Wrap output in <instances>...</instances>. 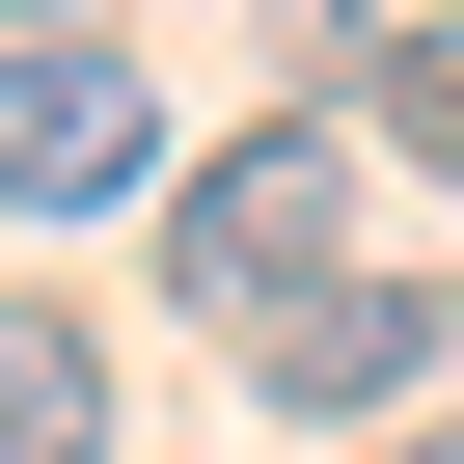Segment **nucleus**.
<instances>
[{"instance_id":"nucleus-1","label":"nucleus","mask_w":464,"mask_h":464,"mask_svg":"<svg viewBox=\"0 0 464 464\" xmlns=\"http://www.w3.org/2000/svg\"><path fill=\"white\" fill-rule=\"evenodd\" d=\"M137 191H191L164 164V82L110 28H0V218H137Z\"/></svg>"},{"instance_id":"nucleus-2","label":"nucleus","mask_w":464,"mask_h":464,"mask_svg":"<svg viewBox=\"0 0 464 464\" xmlns=\"http://www.w3.org/2000/svg\"><path fill=\"white\" fill-rule=\"evenodd\" d=\"M328 246H355V137H328V110H301V137H218V164L164 191V274H191L218 328H274Z\"/></svg>"},{"instance_id":"nucleus-3","label":"nucleus","mask_w":464,"mask_h":464,"mask_svg":"<svg viewBox=\"0 0 464 464\" xmlns=\"http://www.w3.org/2000/svg\"><path fill=\"white\" fill-rule=\"evenodd\" d=\"M246 382H274L301 437H355V410H410V382H437V274H301V301L246 328Z\"/></svg>"},{"instance_id":"nucleus-4","label":"nucleus","mask_w":464,"mask_h":464,"mask_svg":"<svg viewBox=\"0 0 464 464\" xmlns=\"http://www.w3.org/2000/svg\"><path fill=\"white\" fill-rule=\"evenodd\" d=\"M0 464H110V355L55 301H0Z\"/></svg>"},{"instance_id":"nucleus-5","label":"nucleus","mask_w":464,"mask_h":464,"mask_svg":"<svg viewBox=\"0 0 464 464\" xmlns=\"http://www.w3.org/2000/svg\"><path fill=\"white\" fill-rule=\"evenodd\" d=\"M355 110H382L410 164H464V0H437V28H382V55H355Z\"/></svg>"},{"instance_id":"nucleus-6","label":"nucleus","mask_w":464,"mask_h":464,"mask_svg":"<svg viewBox=\"0 0 464 464\" xmlns=\"http://www.w3.org/2000/svg\"><path fill=\"white\" fill-rule=\"evenodd\" d=\"M0 28H82V0H0Z\"/></svg>"},{"instance_id":"nucleus-7","label":"nucleus","mask_w":464,"mask_h":464,"mask_svg":"<svg viewBox=\"0 0 464 464\" xmlns=\"http://www.w3.org/2000/svg\"><path fill=\"white\" fill-rule=\"evenodd\" d=\"M382 464H464V437H382Z\"/></svg>"}]
</instances>
